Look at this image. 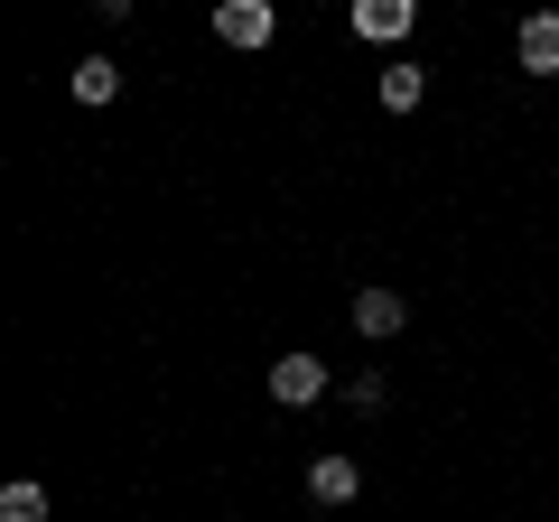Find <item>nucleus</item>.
<instances>
[{"label": "nucleus", "instance_id": "nucleus-4", "mask_svg": "<svg viewBox=\"0 0 559 522\" xmlns=\"http://www.w3.org/2000/svg\"><path fill=\"white\" fill-rule=\"evenodd\" d=\"M522 66H532V75H559V10H532V20H522V47H513Z\"/></svg>", "mask_w": 559, "mask_h": 522}, {"label": "nucleus", "instance_id": "nucleus-2", "mask_svg": "<svg viewBox=\"0 0 559 522\" xmlns=\"http://www.w3.org/2000/svg\"><path fill=\"white\" fill-rule=\"evenodd\" d=\"M318 392H326V364H318V355H280V364H271V402H280V411L318 402Z\"/></svg>", "mask_w": 559, "mask_h": 522}, {"label": "nucleus", "instance_id": "nucleus-10", "mask_svg": "<svg viewBox=\"0 0 559 522\" xmlns=\"http://www.w3.org/2000/svg\"><path fill=\"white\" fill-rule=\"evenodd\" d=\"M94 20H112V28H121V20H131V0H94Z\"/></svg>", "mask_w": 559, "mask_h": 522}, {"label": "nucleus", "instance_id": "nucleus-7", "mask_svg": "<svg viewBox=\"0 0 559 522\" xmlns=\"http://www.w3.org/2000/svg\"><path fill=\"white\" fill-rule=\"evenodd\" d=\"M112 94H121V66L112 57H84L75 66V103H112Z\"/></svg>", "mask_w": 559, "mask_h": 522}, {"label": "nucleus", "instance_id": "nucleus-6", "mask_svg": "<svg viewBox=\"0 0 559 522\" xmlns=\"http://www.w3.org/2000/svg\"><path fill=\"white\" fill-rule=\"evenodd\" d=\"M401 318H411V308H401L392 289H355V327L364 336H401Z\"/></svg>", "mask_w": 559, "mask_h": 522}, {"label": "nucleus", "instance_id": "nucleus-3", "mask_svg": "<svg viewBox=\"0 0 559 522\" xmlns=\"http://www.w3.org/2000/svg\"><path fill=\"white\" fill-rule=\"evenodd\" d=\"M411 20H419V0H355V38H373V47L411 38Z\"/></svg>", "mask_w": 559, "mask_h": 522}, {"label": "nucleus", "instance_id": "nucleus-8", "mask_svg": "<svg viewBox=\"0 0 559 522\" xmlns=\"http://www.w3.org/2000/svg\"><path fill=\"white\" fill-rule=\"evenodd\" d=\"M419 94H429L419 66H382V103H392V112H419Z\"/></svg>", "mask_w": 559, "mask_h": 522}, {"label": "nucleus", "instance_id": "nucleus-9", "mask_svg": "<svg viewBox=\"0 0 559 522\" xmlns=\"http://www.w3.org/2000/svg\"><path fill=\"white\" fill-rule=\"evenodd\" d=\"M0 522H47V485H0Z\"/></svg>", "mask_w": 559, "mask_h": 522}, {"label": "nucleus", "instance_id": "nucleus-5", "mask_svg": "<svg viewBox=\"0 0 559 522\" xmlns=\"http://www.w3.org/2000/svg\"><path fill=\"white\" fill-rule=\"evenodd\" d=\"M308 495H318V503H355L364 495V466L355 458H318V466H308Z\"/></svg>", "mask_w": 559, "mask_h": 522}, {"label": "nucleus", "instance_id": "nucleus-1", "mask_svg": "<svg viewBox=\"0 0 559 522\" xmlns=\"http://www.w3.org/2000/svg\"><path fill=\"white\" fill-rule=\"evenodd\" d=\"M271 28H280L271 0H215V38L224 47H271Z\"/></svg>", "mask_w": 559, "mask_h": 522}]
</instances>
